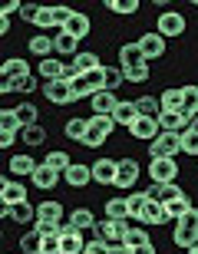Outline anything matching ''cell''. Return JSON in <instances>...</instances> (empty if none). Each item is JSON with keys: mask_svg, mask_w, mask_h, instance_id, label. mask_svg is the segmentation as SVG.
Listing matches in <instances>:
<instances>
[{"mask_svg": "<svg viewBox=\"0 0 198 254\" xmlns=\"http://www.w3.org/2000/svg\"><path fill=\"white\" fill-rule=\"evenodd\" d=\"M17 142V132H0V149H10Z\"/></svg>", "mask_w": 198, "mask_h": 254, "instance_id": "obj_58", "label": "cell"}, {"mask_svg": "<svg viewBox=\"0 0 198 254\" xmlns=\"http://www.w3.org/2000/svg\"><path fill=\"white\" fill-rule=\"evenodd\" d=\"M86 251V241H83V231L63 225V235H60V254H83Z\"/></svg>", "mask_w": 198, "mask_h": 254, "instance_id": "obj_11", "label": "cell"}, {"mask_svg": "<svg viewBox=\"0 0 198 254\" xmlns=\"http://www.w3.org/2000/svg\"><path fill=\"white\" fill-rule=\"evenodd\" d=\"M106 254H132V248H126V245H109V251Z\"/></svg>", "mask_w": 198, "mask_h": 254, "instance_id": "obj_59", "label": "cell"}, {"mask_svg": "<svg viewBox=\"0 0 198 254\" xmlns=\"http://www.w3.org/2000/svg\"><path fill=\"white\" fill-rule=\"evenodd\" d=\"M69 189H86L93 182V165H83V162H73V169L63 175Z\"/></svg>", "mask_w": 198, "mask_h": 254, "instance_id": "obj_15", "label": "cell"}, {"mask_svg": "<svg viewBox=\"0 0 198 254\" xmlns=\"http://www.w3.org/2000/svg\"><path fill=\"white\" fill-rule=\"evenodd\" d=\"M106 10H113L119 17H129V13L139 10V0H106Z\"/></svg>", "mask_w": 198, "mask_h": 254, "instance_id": "obj_44", "label": "cell"}, {"mask_svg": "<svg viewBox=\"0 0 198 254\" xmlns=\"http://www.w3.org/2000/svg\"><path fill=\"white\" fill-rule=\"evenodd\" d=\"M63 132H66V139H69V142H83L86 132H89V119H79V116H73V119H66Z\"/></svg>", "mask_w": 198, "mask_h": 254, "instance_id": "obj_30", "label": "cell"}, {"mask_svg": "<svg viewBox=\"0 0 198 254\" xmlns=\"http://www.w3.org/2000/svg\"><path fill=\"white\" fill-rule=\"evenodd\" d=\"M139 221H142V225H165V221H172V218H169V211H165V205H159V201H149Z\"/></svg>", "mask_w": 198, "mask_h": 254, "instance_id": "obj_27", "label": "cell"}, {"mask_svg": "<svg viewBox=\"0 0 198 254\" xmlns=\"http://www.w3.org/2000/svg\"><path fill=\"white\" fill-rule=\"evenodd\" d=\"M192 208H195V205H192V198H189V195H179L175 201H169V205H165V211H169V218H172V221H179V218H185V215H189Z\"/></svg>", "mask_w": 198, "mask_h": 254, "instance_id": "obj_39", "label": "cell"}, {"mask_svg": "<svg viewBox=\"0 0 198 254\" xmlns=\"http://www.w3.org/2000/svg\"><path fill=\"white\" fill-rule=\"evenodd\" d=\"M96 238H103L109 245H123L126 231H129V221H113V218H103V221H96Z\"/></svg>", "mask_w": 198, "mask_h": 254, "instance_id": "obj_4", "label": "cell"}, {"mask_svg": "<svg viewBox=\"0 0 198 254\" xmlns=\"http://www.w3.org/2000/svg\"><path fill=\"white\" fill-rule=\"evenodd\" d=\"M33 189H40V191H53L60 185V172H53L50 169V165H43V162H40V169L33 172Z\"/></svg>", "mask_w": 198, "mask_h": 254, "instance_id": "obj_17", "label": "cell"}, {"mask_svg": "<svg viewBox=\"0 0 198 254\" xmlns=\"http://www.w3.org/2000/svg\"><path fill=\"white\" fill-rule=\"evenodd\" d=\"M40 93L47 96V103H53V106H69V103H76L73 86L66 83V79H53V83H43V86H40Z\"/></svg>", "mask_w": 198, "mask_h": 254, "instance_id": "obj_3", "label": "cell"}, {"mask_svg": "<svg viewBox=\"0 0 198 254\" xmlns=\"http://www.w3.org/2000/svg\"><path fill=\"white\" fill-rule=\"evenodd\" d=\"M123 69H119V66H106V89H109V93H116V89H119V86H123Z\"/></svg>", "mask_w": 198, "mask_h": 254, "instance_id": "obj_49", "label": "cell"}, {"mask_svg": "<svg viewBox=\"0 0 198 254\" xmlns=\"http://www.w3.org/2000/svg\"><path fill=\"white\" fill-rule=\"evenodd\" d=\"M40 76H43V83H53V79H63V69L66 63L60 57H47V60H40Z\"/></svg>", "mask_w": 198, "mask_h": 254, "instance_id": "obj_22", "label": "cell"}, {"mask_svg": "<svg viewBox=\"0 0 198 254\" xmlns=\"http://www.w3.org/2000/svg\"><path fill=\"white\" fill-rule=\"evenodd\" d=\"M185 27H189V20L182 10H162L159 13V33L165 40L169 37H185Z\"/></svg>", "mask_w": 198, "mask_h": 254, "instance_id": "obj_2", "label": "cell"}, {"mask_svg": "<svg viewBox=\"0 0 198 254\" xmlns=\"http://www.w3.org/2000/svg\"><path fill=\"white\" fill-rule=\"evenodd\" d=\"M123 245L132 248V251H135V248L152 245V241H149V231H145L142 225H129V231H126V238H123Z\"/></svg>", "mask_w": 198, "mask_h": 254, "instance_id": "obj_33", "label": "cell"}, {"mask_svg": "<svg viewBox=\"0 0 198 254\" xmlns=\"http://www.w3.org/2000/svg\"><path fill=\"white\" fill-rule=\"evenodd\" d=\"M116 172H119V162L116 159H96L93 162V182L96 185H116Z\"/></svg>", "mask_w": 198, "mask_h": 254, "instance_id": "obj_10", "label": "cell"}, {"mask_svg": "<svg viewBox=\"0 0 198 254\" xmlns=\"http://www.w3.org/2000/svg\"><path fill=\"white\" fill-rule=\"evenodd\" d=\"M43 165H50L53 172L66 175V172L73 169V159H69V152H63V149H50V152H47V159H43Z\"/></svg>", "mask_w": 198, "mask_h": 254, "instance_id": "obj_23", "label": "cell"}, {"mask_svg": "<svg viewBox=\"0 0 198 254\" xmlns=\"http://www.w3.org/2000/svg\"><path fill=\"white\" fill-rule=\"evenodd\" d=\"M89 106H93V116H113L116 106H119V99H116V93L103 89V93H96L93 99H89Z\"/></svg>", "mask_w": 198, "mask_h": 254, "instance_id": "obj_19", "label": "cell"}, {"mask_svg": "<svg viewBox=\"0 0 198 254\" xmlns=\"http://www.w3.org/2000/svg\"><path fill=\"white\" fill-rule=\"evenodd\" d=\"M113 119H116V126H126V129H132V126H135V119H139V109H135V103H132V99H119Z\"/></svg>", "mask_w": 198, "mask_h": 254, "instance_id": "obj_21", "label": "cell"}, {"mask_svg": "<svg viewBox=\"0 0 198 254\" xmlns=\"http://www.w3.org/2000/svg\"><path fill=\"white\" fill-rule=\"evenodd\" d=\"M73 66L79 69V76H86V73H93V69H99V53H93V50H79L73 57Z\"/></svg>", "mask_w": 198, "mask_h": 254, "instance_id": "obj_26", "label": "cell"}, {"mask_svg": "<svg viewBox=\"0 0 198 254\" xmlns=\"http://www.w3.org/2000/svg\"><path fill=\"white\" fill-rule=\"evenodd\" d=\"M0 93H37V79L33 76H17V79H0Z\"/></svg>", "mask_w": 198, "mask_h": 254, "instance_id": "obj_20", "label": "cell"}, {"mask_svg": "<svg viewBox=\"0 0 198 254\" xmlns=\"http://www.w3.org/2000/svg\"><path fill=\"white\" fill-rule=\"evenodd\" d=\"M10 218L17 221V225H37V205H30V201H23V205H13L10 208Z\"/></svg>", "mask_w": 198, "mask_h": 254, "instance_id": "obj_36", "label": "cell"}, {"mask_svg": "<svg viewBox=\"0 0 198 254\" xmlns=\"http://www.w3.org/2000/svg\"><path fill=\"white\" fill-rule=\"evenodd\" d=\"M172 241H175V248H185V251H192V248L198 245V231H192V228H185V225H179V221H175Z\"/></svg>", "mask_w": 198, "mask_h": 254, "instance_id": "obj_31", "label": "cell"}, {"mask_svg": "<svg viewBox=\"0 0 198 254\" xmlns=\"http://www.w3.org/2000/svg\"><path fill=\"white\" fill-rule=\"evenodd\" d=\"M86 79H89V86H93L96 93H103V89H106V66H99V69H93V73H86Z\"/></svg>", "mask_w": 198, "mask_h": 254, "instance_id": "obj_50", "label": "cell"}, {"mask_svg": "<svg viewBox=\"0 0 198 254\" xmlns=\"http://www.w3.org/2000/svg\"><path fill=\"white\" fill-rule=\"evenodd\" d=\"M192 132H198V116H195V119H192Z\"/></svg>", "mask_w": 198, "mask_h": 254, "instance_id": "obj_62", "label": "cell"}, {"mask_svg": "<svg viewBox=\"0 0 198 254\" xmlns=\"http://www.w3.org/2000/svg\"><path fill=\"white\" fill-rule=\"evenodd\" d=\"M83 254H89V251H83Z\"/></svg>", "mask_w": 198, "mask_h": 254, "instance_id": "obj_64", "label": "cell"}, {"mask_svg": "<svg viewBox=\"0 0 198 254\" xmlns=\"http://www.w3.org/2000/svg\"><path fill=\"white\" fill-rule=\"evenodd\" d=\"M89 129L109 139V135L116 132V119H113V116H89Z\"/></svg>", "mask_w": 198, "mask_h": 254, "instance_id": "obj_41", "label": "cell"}, {"mask_svg": "<svg viewBox=\"0 0 198 254\" xmlns=\"http://www.w3.org/2000/svg\"><path fill=\"white\" fill-rule=\"evenodd\" d=\"M17 10H23V3H20V0H10V3H3V7H0V17H13V13H17Z\"/></svg>", "mask_w": 198, "mask_h": 254, "instance_id": "obj_57", "label": "cell"}, {"mask_svg": "<svg viewBox=\"0 0 198 254\" xmlns=\"http://www.w3.org/2000/svg\"><path fill=\"white\" fill-rule=\"evenodd\" d=\"M33 27L37 30H43V33H57V23H53V7H40V13H37V20H33Z\"/></svg>", "mask_w": 198, "mask_h": 254, "instance_id": "obj_45", "label": "cell"}, {"mask_svg": "<svg viewBox=\"0 0 198 254\" xmlns=\"http://www.w3.org/2000/svg\"><path fill=\"white\" fill-rule=\"evenodd\" d=\"M142 175V165L135 159H119V172H116V189L123 191H132L135 189V182Z\"/></svg>", "mask_w": 198, "mask_h": 254, "instance_id": "obj_8", "label": "cell"}, {"mask_svg": "<svg viewBox=\"0 0 198 254\" xmlns=\"http://www.w3.org/2000/svg\"><path fill=\"white\" fill-rule=\"evenodd\" d=\"M119 69H123V66H119ZM123 76H126V79H129V83H145V79H149V76H152V66H149V63L129 66V69H123Z\"/></svg>", "mask_w": 198, "mask_h": 254, "instance_id": "obj_43", "label": "cell"}, {"mask_svg": "<svg viewBox=\"0 0 198 254\" xmlns=\"http://www.w3.org/2000/svg\"><path fill=\"white\" fill-rule=\"evenodd\" d=\"M89 30H93V20L86 17L83 10H76V13H73V20L66 23V33H69V37H76V40L89 37Z\"/></svg>", "mask_w": 198, "mask_h": 254, "instance_id": "obj_24", "label": "cell"}, {"mask_svg": "<svg viewBox=\"0 0 198 254\" xmlns=\"http://www.w3.org/2000/svg\"><path fill=\"white\" fill-rule=\"evenodd\" d=\"M126 201H129V221H139L145 205H149V195L145 191H132V195H126Z\"/></svg>", "mask_w": 198, "mask_h": 254, "instance_id": "obj_38", "label": "cell"}, {"mask_svg": "<svg viewBox=\"0 0 198 254\" xmlns=\"http://www.w3.org/2000/svg\"><path fill=\"white\" fill-rule=\"evenodd\" d=\"M182 152H185V155H198V132H185V135H182Z\"/></svg>", "mask_w": 198, "mask_h": 254, "instance_id": "obj_51", "label": "cell"}, {"mask_svg": "<svg viewBox=\"0 0 198 254\" xmlns=\"http://www.w3.org/2000/svg\"><path fill=\"white\" fill-rule=\"evenodd\" d=\"M189 254H198V245H195V248H192V251H189Z\"/></svg>", "mask_w": 198, "mask_h": 254, "instance_id": "obj_63", "label": "cell"}, {"mask_svg": "<svg viewBox=\"0 0 198 254\" xmlns=\"http://www.w3.org/2000/svg\"><path fill=\"white\" fill-rule=\"evenodd\" d=\"M145 195H149V201H159V205H169V201H175L179 195H185V191L172 182V185H159V182H152L149 189H145Z\"/></svg>", "mask_w": 198, "mask_h": 254, "instance_id": "obj_14", "label": "cell"}, {"mask_svg": "<svg viewBox=\"0 0 198 254\" xmlns=\"http://www.w3.org/2000/svg\"><path fill=\"white\" fill-rule=\"evenodd\" d=\"M86 251H89V254H106V251H109V241L93 238V241H86Z\"/></svg>", "mask_w": 198, "mask_h": 254, "instance_id": "obj_53", "label": "cell"}, {"mask_svg": "<svg viewBox=\"0 0 198 254\" xmlns=\"http://www.w3.org/2000/svg\"><path fill=\"white\" fill-rule=\"evenodd\" d=\"M139 63H145L139 43H123V47H119V66L129 69V66H139Z\"/></svg>", "mask_w": 198, "mask_h": 254, "instance_id": "obj_29", "label": "cell"}, {"mask_svg": "<svg viewBox=\"0 0 198 254\" xmlns=\"http://www.w3.org/2000/svg\"><path fill=\"white\" fill-rule=\"evenodd\" d=\"M135 109H139V116H152V119L162 113V106H159L155 96H139V99H135Z\"/></svg>", "mask_w": 198, "mask_h": 254, "instance_id": "obj_42", "label": "cell"}, {"mask_svg": "<svg viewBox=\"0 0 198 254\" xmlns=\"http://www.w3.org/2000/svg\"><path fill=\"white\" fill-rule=\"evenodd\" d=\"M53 40H57V57H76V53H79V40L69 37L66 30H60Z\"/></svg>", "mask_w": 198, "mask_h": 254, "instance_id": "obj_34", "label": "cell"}, {"mask_svg": "<svg viewBox=\"0 0 198 254\" xmlns=\"http://www.w3.org/2000/svg\"><path fill=\"white\" fill-rule=\"evenodd\" d=\"M37 221H47V225H63V205L47 198L37 205Z\"/></svg>", "mask_w": 198, "mask_h": 254, "instance_id": "obj_18", "label": "cell"}, {"mask_svg": "<svg viewBox=\"0 0 198 254\" xmlns=\"http://www.w3.org/2000/svg\"><path fill=\"white\" fill-rule=\"evenodd\" d=\"M7 33H10V20L0 17V37H7Z\"/></svg>", "mask_w": 198, "mask_h": 254, "instance_id": "obj_60", "label": "cell"}, {"mask_svg": "<svg viewBox=\"0 0 198 254\" xmlns=\"http://www.w3.org/2000/svg\"><path fill=\"white\" fill-rule=\"evenodd\" d=\"M20 251L23 254H43V235H40L37 228H30L27 235L20 238Z\"/></svg>", "mask_w": 198, "mask_h": 254, "instance_id": "obj_35", "label": "cell"}, {"mask_svg": "<svg viewBox=\"0 0 198 254\" xmlns=\"http://www.w3.org/2000/svg\"><path fill=\"white\" fill-rule=\"evenodd\" d=\"M20 142H27L30 149H40V145H43V142H47V129H43V126H27V129L20 132Z\"/></svg>", "mask_w": 198, "mask_h": 254, "instance_id": "obj_37", "label": "cell"}, {"mask_svg": "<svg viewBox=\"0 0 198 254\" xmlns=\"http://www.w3.org/2000/svg\"><path fill=\"white\" fill-rule=\"evenodd\" d=\"M7 169H10V175H17V179H33V172L40 169V162L33 159V155H10Z\"/></svg>", "mask_w": 198, "mask_h": 254, "instance_id": "obj_13", "label": "cell"}, {"mask_svg": "<svg viewBox=\"0 0 198 254\" xmlns=\"http://www.w3.org/2000/svg\"><path fill=\"white\" fill-rule=\"evenodd\" d=\"M69 86H73V96H76V99H93V96H96V89L89 86V79H86V76H76Z\"/></svg>", "mask_w": 198, "mask_h": 254, "instance_id": "obj_46", "label": "cell"}, {"mask_svg": "<svg viewBox=\"0 0 198 254\" xmlns=\"http://www.w3.org/2000/svg\"><path fill=\"white\" fill-rule=\"evenodd\" d=\"M27 60L23 57H10L0 63V79H17V76H27Z\"/></svg>", "mask_w": 198, "mask_h": 254, "instance_id": "obj_25", "label": "cell"}, {"mask_svg": "<svg viewBox=\"0 0 198 254\" xmlns=\"http://www.w3.org/2000/svg\"><path fill=\"white\" fill-rule=\"evenodd\" d=\"M27 50L33 53V57L47 60V57H53V53H57V40H53V33H40V37H30Z\"/></svg>", "mask_w": 198, "mask_h": 254, "instance_id": "obj_16", "label": "cell"}, {"mask_svg": "<svg viewBox=\"0 0 198 254\" xmlns=\"http://www.w3.org/2000/svg\"><path fill=\"white\" fill-rule=\"evenodd\" d=\"M179 225H185V228H192V231H198V208H192L185 218H179Z\"/></svg>", "mask_w": 198, "mask_h": 254, "instance_id": "obj_56", "label": "cell"}, {"mask_svg": "<svg viewBox=\"0 0 198 254\" xmlns=\"http://www.w3.org/2000/svg\"><path fill=\"white\" fill-rule=\"evenodd\" d=\"M129 135H132V139H139V142H145V145H149V142H155L162 135L159 116H155V119H152V116H139V119H135V126L129 129Z\"/></svg>", "mask_w": 198, "mask_h": 254, "instance_id": "obj_6", "label": "cell"}, {"mask_svg": "<svg viewBox=\"0 0 198 254\" xmlns=\"http://www.w3.org/2000/svg\"><path fill=\"white\" fill-rule=\"evenodd\" d=\"M103 142H106V135H99V132H93V129H89V132H86V139L79 142V145H86V149H99Z\"/></svg>", "mask_w": 198, "mask_h": 254, "instance_id": "obj_52", "label": "cell"}, {"mask_svg": "<svg viewBox=\"0 0 198 254\" xmlns=\"http://www.w3.org/2000/svg\"><path fill=\"white\" fill-rule=\"evenodd\" d=\"M179 162L175 159H152V165H149V175H152V182H159V185H172V182L179 179Z\"/></svg>", "mask_w": 198, "mask_h": 254, "instance_id": "obj_7", "label": "cell"}, {"mask_svg": "<svg viewBox=\"0 0 198 254\" xmlns=\"http://www.w3.org/2000/svg\"><path fill=\"white\" fill-rule=\"evenodd\" d=\"M0 201H3V208L23 205L27 201V185L17 179H0Z\"/></svg>", "mask_w": 198, "mask_h": 254, "instance_id": "obj_9", "label": "cell"}, {"mask_svg": "<svg viewBox=\"0 0 198 254\" xmlns=\"http://www.w3.org/2000/svg\"><path fill=\"white\" fill-rule=\"evenodd\" d=\"M182 89H185V113L195 119V116H198V86L189 83V86H182Z\"/></svg>", "mask_w": 198, "mask_h": 254, "instance_id": "obj_48", "label": "cell"}, {"mask_svg": "<svg viewBox=\"0 0 198 254\" xmlns=\"http://www.w3.org/2000/svg\"><path fill=\"white\" fill-rule=\"evenodd\" d=\"M0 132H23V123H20L17 109H0Z\"/></svg>", "mask_w": 198, "mask_h": 254, "instance_id": "obj_40", "label": "cell"}, {"mask_svg": "<svg viewBox=\"0 0 198 254\" xmlns=\"http://www.w3.org/2000/svg\"><path fill=\"white\" fill-rule=\"evenodd\" d=\"M17 116H20V123H23V129H27V126H37L40 109H37L33 103H20V106H17Z\"/></svg>", "mask_w": 198, "mask_h": 254, "instance_id": "obj_47", "label": "cell"}, {"mask_svg": "<svg viewBox=\"0 0 198 254\" xmlns=\"http://www.w3.org/2000/svg\"><path fill=\"white\" fill-rule=\"evenodd\" d=\"M132 254H155V248H152V245H145V248H135Z\"/></svg>", "mask_w": 198, "mask_h": 254, "instance_id": "obj_61", "label": "cell"}, {"mask_svg": "<svg viewBox=\"0 0 198 254\" xmlns=\"http://www.w3.org/2000/svg\"><path fill=\"white\" fill-rule=\"evenodd\" d=\"M106 218H113V221H129V201H126L123 195L106 198Z\"/></svg>", "mask_w": 198, "mask_h": 254, "instance_id": "obj_28", "label": "cell"}, {"mask_svg": "<svg viewBox=\"0 0 198 254\" xmlns=\"http://www.w3.org/2000/svg\"><path fill=\"white\" fill-rule=\"evenodd\" d=\"M135 43H139V50H142V57H145V63H149V60H162V57H165V37H162L159 30H149V33H142Z\"/></svg>", "mask_w": 198, "mask_h": 254, "instance_id": "obj_5", "label": "cell"}, {"mask_svg": "<svg viewBox=\"0 0 198 254\" xmlns=\"http://www.w3.org/2000/svg\"><path fill=\"white\" fill-rule=\"evenodd\" d=\"M159 106H162V113H185V89H182V86L162 89Z\"/></svg>", "mask_w": 198, "mask_h": 254, "instance_id": "obj_12", "label": "cell"}, {"mask_svg": "<svg viewBox=\"0 0 198 254\" xmlns=\"http://www.w3.org/2000/svg\"><path fill=\"white\" fill-rule=\"evenodd\" d=\"M40 13V3H23V10H20V17H23V23H33Z\"/></svg>", "mask_w": 198, "mask_h": 254, "instance_id": "obj_54", "label": "cell"}, {"mask_svg": "<svg viewBox=\"0 0 198 254\" xmlns=\"http://www.w3.org/2000/svg\"><path fill=\"white\" fill-rule=\"evenodd\" d=\"M179 152H182L179 132H162L155 142H149V159H175Z\"/></svg>", "mask_w": 198, "mask_h": 254, "instance_id": "obj_1", "label": "cell"}, {"mask_svg": "<svg viewBox=\"0 0 198 254\" xmlns=\"http://www.w3.org/2000/svg\"><path fill=\"white\" fill-rule=\"evenodd\" d=\"M43 254H60V235L43 238Z\"/></svg>", "mask_w": 198, "mask_h": 254, "instance_id": "obj_55", "label": "cell"}, {"mask_svg": "<svg viewBox=\"0 0 198 254\" xmlns=\"http://www.w3.org/2000/svg\"><path fill=\"white\" fill-rule=\"evenodd\" d=\"M69 228H76V231H89V228H96V218L89 208H76V211H69V221H66Z\"/></svg>", "mask_w": 198, "mask_h": 254, "instance_id": "obj_32", "label": "cell"}]
</instances>
